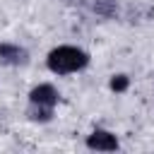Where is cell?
Wrapping results in <instances>:
<instances>
[{
  "instance_id": "cell-1",
  "label": "cell",
  "mask_w": 154,
  "mask_h": 154,
  "mask_svg": "<svg viewBox=\"0 0 154 154\" xmlns=\"http://www.w3.org/2000/svg\"><path fill=\"white\" fill-rule=\"evenodd\" d=\"M89 53L79 46H70V43H63V46H55L48 51L46 55V67L58 75V77H65V75H72V72H82L87 65H89Z\"/></svg>"
},
{
  "instance_id": "cell-2",
  "label": "cell",
  "mask_w": 154,
  "mask_h": 154,
  "mask_svg": "<svg viewBox=\"0 0 154 154\" xmlns=\"http://www.w3.org/2000/svg\"><path fill=\"white\" fill-rule=\"evenodd\" d=\"M58 101H60V94H58V89L51 82L36 84L29 91V108H26L29 120H34V123H48L53 118V111H55Z\"/></svg>"
},
{
  "instance_id": "cell-3",
  "label": "cell",
  "mask_w": 154,
  "mask_h": 154,
  "mask_svg": "<svg viewBox=\"0 0 154 154\" xmlns=\"http://www.w3.org/2000/svg\"><path fill=\"white\" fill-rule=\"evenodd\" d=\"M84 144H87L89 149H94V152H116V149L120 147V142H118L116 132H111V130H103V128H96V130H91V132L87 135Z\"/></svg>"
},
{
  "instance_id": "cell-4",
  "label": "cell",
  "mask_w": 154,
  "mask_h": 154,
  "mask_svg": "<svg viewBox=\"0 0 154 154\" xmlns=\"http://www.w3.org/2000/svg\"><path fill=\"white\" fill-rule=\"evenodd\" d=\"M0 63L2 65H10V67H19V65H26L29 63V51L19 43H0Z\"/></svg>"
},
{
  "instance_id": "cell-5",
  "label": "cell",
  "mask_w": 154,
  "mask_h": 154,
  "mask_svg": "<svg viewBox=\"0 0 154 154\" xmlns=\"http://www.w3.org/2000/svg\"><path fill=\"white\" fill-rule=\"evenodd\" d=\"M91 10H94L99 17L111 19V17L118 14V2H116V0H91Z\"/></svg>"
},
{
  "instance_id": "cell-6",
  "label": "cell",
  "mask_w": 154,
  "mask_h": 154,
  "mask_svg": "<svg viewBox=\"0 0 154 154\" xmlns=\"http://www.w3.org/2000/svg\"><path fill=\"white\" fill-rule=\"evenodd\" d=\"M108 87H111V91L123 94V91H128V87H130V77H128V75H113L111 82H108Z\"/></svg>"
}]
</instances>
